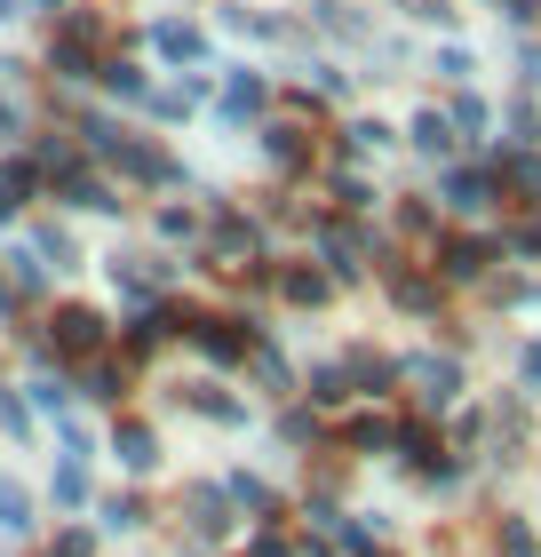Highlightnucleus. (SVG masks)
<instances>
[{
    "mask_svg": "<svg viewBox=\"0 0 541 557\" xmlns=\"http://www.w3.org/2000/svg\"><path fill=\"white\" fill-rule=\"evenodd\" d=\"M160 48H168V57H199V33H184V24H160Z\"/></svg>",
    "mask_w": 541,
    "mask_h": 557,
    "instance_id": "obj_5",
    "label": "nucleus"
},
{
    "mask_svg": "<svg viewBox=\"0 0 541 557\" xmlns=\"http://www.w3.org/2000/svg\"><path fill=\"white\" fill-rule=\"evenodd\" d=\"M415 144H422V151H446L454 136H446V120H438V112H430V120H422V128H415Z\"/></svg>",
    "mask_w": 541,
    "mask_h": 557,
    "instance_id": "obj_7",
    "label": "nucleus"
},
{
    "mask_svg": "<svg viewBox=\"0 0 541 557\" xmlns=\"http://www.w3.org/2000/svg\"><path fill=\"white\" fill-rule=\"evenodd\" d=\"M120 462L127 470H151V438H144V430H120Z\"/></svg>",
    "mask_w": 541,
    "mask_h": 557,
    "instance_id": "obj_4",
    "label": "nucleus"
},
{
    "mask_svg": "<svg viewBox=\"0 0 541 557\" xmlns=\"http://www.w3.org/2000/svg\"><path fill=\"white\" fill-rule=\"evenodd\" d=\"M88 48H96V16H64V40H57V72H88Z\"/></svg>",
    "mask_w": 541,
    "mask_h": 557,
    "instance_id": "obj_1",
    "label": "nucleus"
},
{
    "mask_svg": "<svg viewBox=\"0 0 541 557\" xmlns=\"http://www.w3.org/2000/svg\"><path fill=\"white\" fill-rule=\"evenodd\" d=\"M478 263H485V247H478V239H462V247H446V271H462V278H470Z\"/></svg>",
    "mask_w": 541,
    "mask_h": 557,
    "instance_id": "obj_6",
    "label": "nucleus"
},
{
    "mask_svg": "<svg viewBox=\"0 0 541 557\" xmlns=\"http://www.w3.org/2000/svg\"><path fill=\"white\" fill-rule=\"evenodd\" d=\"M0 525H9V534H24V525H33V502H24L9 478H0Z\"/></svg>",
    "mask_w": 541,
    "mask_h": 557,
    "instance_id": "obj_3",
    "label": "nucleus"
},
{
    "mask_svg": "<svg viewBox=\"0 0 541 557\" xmlns=\"http://www.w3.org/2000/svg\"><path fill=\"white\" fill-rule=\"evenodd\" d=\"M454 208H485V184H478V175H454Z\"/></svg>",
    "mask_w": 541,
    "mask_h": 557,
    "instance_id": "obj_8",
    "label": "nucleus"
},
{
    "mask_svg": "<svg viewBox=\"0 0 541 557\" xmlns=\"http://www.w3.org/2000/svg\"><path fill=\"white\" fill-rule=\"evenodd\" d=\"M57 343H64V350H96V319H88V311H64V319H57Z\"/></svg>",
    "mask_w": 541,
    "mask_h": 557,
    "instance_id": "obj_2",
    "label": "nucleus"
}]
</instances>
